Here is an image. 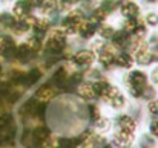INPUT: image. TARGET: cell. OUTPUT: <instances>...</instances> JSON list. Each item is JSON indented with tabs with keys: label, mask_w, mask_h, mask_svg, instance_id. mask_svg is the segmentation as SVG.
<instances>
[{
	"label": "cell",
	"mask_w": 158,
	"mask_h": 148,
	"mask_svg": "<svg viewBox=\"0 0 158 148\" xmlns=\"http://www.w3.org/2000/svg\"><path fill=\"white\" fill-rule=\"evenodd\" d=\"M78 139H69V138H60L57 148H75Z\"/></svg>",
	"instance_id": "ffe728a7"
},
{
	"label": "cell",
	"mask_w": 158,
	"mask_h": 148,
	"mask_svg": "<svg viewBox=\"0 0 158 148\" xmlns=\"http://www.w3.org/2000/svg\"><path fill=\"white\" fill-rule=\"evenodd\" d=\"M5 2H6V0H5Z\"/></svg>",
	"instance_id": "74e56055"
},
{
	"label": "cell",
	"mask_w": 158,
	"mask_h": 148,
	"mask_svg": "<svg viewBox=\"0 0 158 148\" xmlns=\"http://www.w3.org/2000/svg\"><path fill=\"white\" fill-rule=\"evenodd\" d=\"M95 60V55L91 50H80L74 55L72 61L78 66V67H89Z\"/></svg>",
	"instance_id": "8992f818"
},
{
	"label": "cell",
	"mask_w": 158,
	"mask_h": 148,
	"mask_svg": "<svg viewBox=\"0 0 158 148\" xmlns=\"http://www.w3.org/2000/svg\"><path fill=\"white\" fill-rule=\"evenodd\" d=\"M109 119H105V118H100V119H97L95 121V125H97V128L98 130H107L109 128Z\"/></svg>",
	"instance_id": "484cf974"
},
{
	"label": "cell",
	"mask_w": 158,
	"mask_h": 148,
	"mask_svg": "<svg viewBox=\"0 0 158 148\" xmlns=\"http://www.w3.org/2000/svg\"><path fill=\"white\" fill-rule=\"evenodd\" d=\"M105 17H106V11L103 9V8H98V9H95V11H94L91 21H92L94 25H97V23L103 21V20H105Z\"/></svg>",
	"instance_id": "44dd1931"
},
{
	"label": "cell",
	"mask_w": 158,
	"mask_h": 148,
	"mask_svg": "<svg viewBox=\"0 0 158 148\" xmlns=\"http://www.w3.org/2000/svg\"><path fill=\"white\" fill-rule=\"evenodd\" d=\"M0 23H3L6 28H12V26H14V23H15V20L12 18V15L3 14V15L0 17Z\"/></svg>",
	"instance_id": "d4e9b609"
},
{
	"label": "cell",
	"mask_w": 158,
	"mask_h": 148,
	"mask_svg": "<svg viewBox=\"0 0 158 148\" xmlns=\"http://www.w3.org/2000/svg\"><path fill=\"white\" fill-rule=\"evenodd\" d=\"M0 72H2V64H0Z\"/></svg>",
	"instance_id": "d590c367"
},
{
	"label": "cell",
	"mask_w": 158,
	"mask_h": 148,
	"mask_svg": "<svg viewBox=\"0 0 158 148\" xmlns=\"http://www.w3.org/2000/svg\"><path fill=\"white\" fill-rule=\"evenodd\" d=\"M138 12H140L138 5L134 3V2H126V3H123V6H121V14H123L124 17H127V18H135V17L138 15Z\"/></svg>",
	"instance_id": "7c38bea8"
},
{
	"label": "cell",
	"mask_w": 158,
	"mask_h": 148,
	"mask_svg": "<svg viewBox=\"0 0 158 148\" xmlns=\"http://www.w3.org/2000/svg\"><path fill=\"white\" fill-rule=\"evenodd\" d=\"M54 95H55V90H54L51 86H42L37 90V93H35L37 99H40L43 102H46V101H49L51 98H54Z\"/></svg>",
	"instance_id": "9a60e30c"
},
{
	"label": "cell",
	"mask_w": 158,
	"mask_h": 148,
	"mask_svg": "<svg viewBox=\"0 0 158 148\" xmlns=\"http://www.w3.org/2000/svg\"><path fill=\"white\" fill-rule=\"evenodd\" d=\"M49 138H51V131H49L48 127H43V125L34 128L32 133H31V141H32V144L39 148L42 147V144L46 142Z\"/></svg>",
	"instance_id": "277c9868"
},
{
	"label": "cell",
	"mask_w": 158,
	"mask_h": 148,
	"mask_svg": "<svg viewBox=\"0 0 158 148\" xmlns=\"http://www.w3.org/2000/svg\"><path fill=\"white\" fill-rule=\"evenodd\" d=\"M11 29H14L17 34H23V32H26V31L29 29V25H28V23H26V21L22 18V20L15 21V23H14V26H12Z\"/></svg>",
	"instance_id": "7402d4cb"
},
{
	"label": "cell",
	"mask_w": 158,
	"mask_h": 148,
	"mask_svg": "<svg viewBox=\"0 0 158 148\" xmlns=\"http://www.w3.org/2000/svg\"><path fill=\"white\" fill-rule=\"evenodd\" d=\"M151 133H152V136L158 138V122H152L151 124Z\"/></svg>",
	"instance_id": "d6a6232c"
},
{
	"label": "cell",
	"mask_w": 158,
	"mask_h": 148,
	"mask_svg": "<svg viewBox=\"0 0 158 148\" xmlns=\"http://www.w3.org/2000/svg\"><path fill=\"white\" fill-rule=\"evenodd\" d=\"M89 113H91V119H94V121H97V119L102 118V116H100V110H98V107H95V105H91V107H89Z\"/></svg>",
	"instance_id": "83f0119b"
},
{
	"label": "cell",
	"mask_w": 158,
	"mask_h": 148,
	"mask_svg": "<svg viewBox=\"0 0 158 148\" xmlns=\"http://www.w3.org/2000/svg\"><path fill=\"white\" fill-rule=\"evenodd\" d=\"M154 145V141L152 139H149V138H143V141H141V147L143 148H151Z\"/></svg>",
	"instance_id": "1f68e13d"
},
{
	"label": "cell",
	"mask_w": 158,
	"mask_h": 148,
	"mask_svg": "<svg viewBox=\"0 0 158 148\" xmlns=\"http://www.w3.org/2000/svg\"><path fill=\"white\" fill-rule=\"evenodd\" d=\"M91 147L92 148H110L109 144H107V141H106L105 138H102V136H94Z\"/></svg>",
	"instance_id": "603a6c76"
},
{
	"label": "cell",
	"mask_w": 158,
	"mask_h": 148,
	"mask_svg": "<svg viewBox=\"0 0 158 148\" xmlns=\"http://www.w3.org/2000/svg\"><path fill=\"white\" fill-rule=\"evenodd\" d=\"M137 25H138V21H137L135 18H127V21L124 23V32H126V34H132V32L135 31Z\"/></svg>",
	"instance_id": "cb8c5ba5"
},
{
	"label": "cell",
	"mask_w": 158,
	"mask_h": 148,
	"mask_svg": "<svg viewBox=\"0 0 158 148\" xmlns=\"http://www.w3.org/2000/svg\"><path fill=\"white\" fill-rule=\"evenodd\" d=\"M117 122H118V127H120L121 131L134 134V131H135V128H137V124H135V121H134L131 116H126V115H124V116H120Z\"/></svg>",
	"instance_id": "ba28073f"
},
{
	"label": "cell",
	"mask_w": 158,
	"mask_h": 148,
	"mask_svg": "<svg viewBox=\"0 0 158 148\" xmlns=\"http://www.w3.org/2000/svg\"><path fill=\"white\" fill-rule=\"evenodd\" d=\"M149 2H155V0H149Z\"/></svg>",
	"instance_id": "8d00e7d4"
},
{
	"label": "cell",
	"mask_w": 158,
	"mask_h": 148,
	"mask_svg": "<svg viewBox=\"0 0 158 148\" xmlns=\"http://www.w3.org/2000/svg\"><path fill=\"white\" fill-rule=\"evenodd\" d=\"M132 34H135V37H138V38H141L144 34H146V28H144V25H137V28H135V31L132 32Z\"/></svg>",
	"instance_id": "f1b7e54d"
},
{
	"label": "cell",
	"mask_w": 158,
	"mask_h": 148,
	"mask_svg": "<svg viewBox=\"0 0 158 148\" xmlns=\"http://www.w3.org/2000/svg\"><path fill=\"white\" fill-rule=\"evenodd\" d=\"M15 45L12 41V38L6 37V35H0V55L5 58H12L15 56Z\"/></svg>",
	"instance_id": "5b68a950"
},
{
	"label": "cell",
	"mask_w": 158,
	"mask_h": 148,
	"mask_svg": "<svg viewBox=\"0 0 158 148\" xmlns=\"http://www.w3.org/2000/svg\"><path fill=\"white\" fill-rule=\"evenodd\" d=\"M98 60L100 63L105 66V67H109L115 63V53L110 48H102L100 50V55H98Z\"/></svg>",
	"instance_id": "9c48e42d"
},
{
	"label": "cell",
	"mask_w": 158,
	"mask_h": 148,
	"mask_svg": "<svg viewBox=\"0 0 158 148\" xmlns=\"http://www.w3.org/2000/svg\"><path fill=\"white\" fill-rule=\"evenodd\" d=\"M78 31H80V34H81L83 38H91L95 34V25L92 21H83Z\"/></svg>",
	"instance_id": "e0dca14e"
},
{
	"label": "cell",
	"mask_w": 158,
	"mask_h": 148,
	"mask_svg": "<svg viewBox=\"0 0 158 148\" xmlns=\"http://www.w3.org/2000/svg\"><path fill=\"white\" fill-rule=\"evenodd\" d=\"M152 80H154V81L158 84V69H155V70L152 72Z\"/></svg>",
	"instance_id": "836d02e7"
},
{
	"label": "cell",
	"mask_w": 158,
	"mask_h": 148,
	"mask_svg": "<svg viewBox=\"0 0 158 148\" xmlns=\"http://www.w3.org/2000/svg\"><path fill=\"white\" fill-rule=\"evenodd\" d=\"M83 21H85L83 20V14L78 12V11H75V12L69 14L64 18V21H63V31L66 34H74V32H77L80 29V26H81Z\"/></svg>",
	"instance_id": "3957f363"
},
{
	"label": "cell",
	"mask_w": 158,
	"mask_h": 148,
	"mask_svg": "<svg viewBox=\"0 0 158 148\" xmlns=\"http://www.w3.org/2000/svg\"><path fill=\"white\" fill-rule=\"evenodd\" d=\"M2 145H3V139L0 138V147H2Z\"/></svg>",
	"instance_id": "e575fe53"
},
{
	"label": "cell",
	"mask_w": 158,
	"mask_h": 148,
	"mask_svg": "<svg viewBox=\"0 0 158 148\" xmlns=\"http://www.w3.org/2000/svg\"><path fill=\"white\" fill-rule=\"evenodd\" d=\"M127 81H129L131 95L135 98H140L143 95V90L146 89V83H148L146 73H143L141 70H132L127 76Z\"/></svg>",
	"instance_id": "6da1fadb"
},
{
	"label": "cell",
	"mask_w": 158,
	"mask_h": 148,
	"mask_svg": "<svg viewBox=\"0 0 158 148\" xmlns=\"http://www.w3.org/2000/svg\"><path fill=\"white\" fill-rule=\"evenodd\" d=\"M132 138H134V134H131V133H124V131H118V133H115L114 134V139H112V142H114V145L117 148H127L131 145V142H132Z\"/></svg>",
	"instance_id": "52a82bcc"
},
{
	"label": "cell",
	"mask_w": 158,
	"mask_h": 148,
	"mask_svg": "<svg viewBox=\"0 0 158 148\" xmlns=\"http://www.w3.org/2000/svg\"><path fill=\"white\" fill-rule=\"evenodd\" d=\"M100 34H102V37H103V38H112V37H114V34H115V31H114L110 26H105V28H102Z\"/></svg>",
	"instance_id": "4316f807"
},
{
	"label": "cell",
	"mask_w": 158,
	"mask_h": 148,
	"mask_svg": "<svg viewBox=\"0 0 158 148\" xmlns=\"http://www.w3.org/2000/svg\"><path fill=\"white\" fill-rule=\"evenodd\" d=\"M112 40H114V45H115V46H118V48H124V46L127 45V41H129V35H127L124 31H118V32L114 34Z\"/></svg>",
	"instance_id": "ac0fdd59"
},
{
	"label": "cell",
	"mask_w": 158,
	"mask_h": 148,
	"mask_svg": "<svg viewBox=\"0 0 158 148\" xmlns=\"http://www.w3.org/2000/svg\"><path fill=\"white\" fill-rule=\"evenodd\" d=\"M66 45V32L63 29L54 31L49 40L46 41V50L51 53H60Z\"/></svg>",
	"instance_id": "7a4b0ae2"
},
{
	"label": "cell",
	"mask_w": 158,
	"mask_h": 148,
	"mask_svg": "<svg viewBox=\"0 0 158 148\" xmlns=\"http://www.w3.org/2000/svg\"><path fill=\"white\" fill-rule=\"evenodd\" d=\"M29 9H31V5L28 3V0H20L14 5V14L20 18H25L29 14Z\"/></svg>",
	"instance_id": "5bb4252c"
},
{
	"label": "cell",
	"mask_w": 158,
	"mask_h": 148,
	"mask_svg": "<svg viewBox=\"0 0 158 148\" xmlns=\"http://www.w3.org/2000/svg\"><path fill=\"white\" fill-rule=\"evenodd\" d=\"M78 95L83 99H94L97 96L95 93V89H94V84L92 83H83L78 86Z\"/></svg>",
	"instance_id": "8fae6325"
},
{
	"label": "cell",
	"mask_w": 158,
	"mask_h": 148,
	"mask_svg": "<svg viewBox=\"0 0 158 148\" xmlns=\"http://www.w3.org/2000/svg\"><path fill=\"white\" fill-rule=\"evenodd\" d=\"M149 111H151L152 115H158V101L157 99H154V101L149 102Z\"/></svg>",
	"instance_id": "4dcf8cb0"
},
{
	"label": "cell",
	"mask_w": 158,
	"mask_h": 148,
	"mask_svg": "<svg viewBox=\"0 0 158 148\" xmlns=\"http://www.w3.org/2000/svg\"><path fill=\"white\" fill-rule=\"evenodd\" d=\"M110 105L114 107V108H123L124 107V104H126V99H124V96L118 92V93H115L112 98H110Z\"/></svg>",
	"instance_id": "d6986e66"
},
{
	"label": "cell",
	"mask_w": 158,
	"mask_h": 148,
	"mask_svg": "<svg viewBox=\"0 0 158 148\" xmlns=\"http://www.w3.org/2000/svg\"><path fill=\"white\" fill-rule=\"evenodd\" d=\"M42 78V72L39 69H31L28 73H23V78H22V84H25L26 87L35 84L39 80Z\"/></svg>",
	"instance_id": "30bf717a"
},
{
	"label": "cell",
	"mask_w": 158,
	"mask_h": 148,
	"mask_svg": "<svg viewBox=\"0 0 158 148\" xmlns=\"http://www.w3.org/2000/svg\"><path fill=\"white\" fill-rule=\"evenodd\" d=\"M115 63H117L120 67L129 69V67H132V64H134V58H132V55L123 52V53H120V55L115 56Z\"/></svg>",
	"instance_id": "2e32d148"
},
{
	"label": "cell",
	"mask_w": 158,
	"mask_h": 148,
	"mask_svg": "<svg viewBox=\"0 0 158 148\" xmlns=\"http://www.w3.org/2000/svg\"><path fill=\"white\" fill-rule=\"evenodd\" d=\"M32 55H34V52L29 49V46H28L26 43H23V45L17 46V49H15V56H17L22 63L29 61V60L32 58Z\"/></svg>",
	"instance_id": "4fadbf2b"
},
{
	"label": "cell",
	"mask_w": 158,
	"mask_h": 148,
	"mask_svg": "<svg viewBox=\"0 0 158 148\" xmlns=\"http://www.w3.org/2000/svg\"><path fill=\"white\" fill-rule=\"evenodd\" d=\"M146 21H148L151 26H157L158 25V15L157 14H149V15L146 17Z\"/></svg>",
	"instance_id": "f546056e"
}]
</instances>
